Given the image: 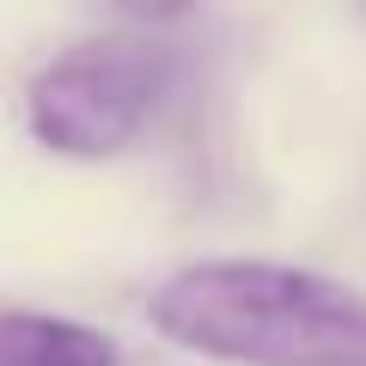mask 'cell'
I'll use <instances>...</instances> for the list:
<instances>
[{
  "mask_svg": "<svg viewBox=\"0 0 366 366\" xmlns=\"http://www.w3.org/2000/svg\"><path fill=\"white\" fill-rule=\"evenodd\" d=\"M177 92V49L153 31H110L61 49L25 92V117L49 153L110 159L159 122Z\"/></svg>",
  "mask_w": 366,
  "mask_h": 366,
  "instance_id": "obj_2",
  "label": "cell"
},
{
  "mask_svg": "<svg viewBox=\"0 0 366 366\" xmlns=\"http://www.w3.org/2000/svg\"><path fill=\"white\" fill-rule=\"evenodd\" d=\"M147 324L226 366H366V293L300 262H189L153 287Z\"/></svg>",
  "mask_w": 366,
  "mask_h": 366,
  "instance_id": "obj_1",
  "label": "cell"
},
{
  "mask_svg": "<svg viewBox=\"0 0 366 366\" xmlns=\"http://www.w3.org/2000/svg\"><path fill=\"white\" fill-rule=\"evenodd\" d=\"M0 366H122V354L92 324H74L55 312H6L0 317Z\"/></svg>",
  "mask_w": 366,
  "mask_h": 366,
  "instance_id": "obj_3",
  "label": "cell"
},
{
  "mask_svg": "<svg viewBox=\"0 0 366 366\" xmlns=\"http://www.w3.org/2000/svg\"><path fill=\"white\" fill-rule=\"evenodd\" d=\"M104 6H117L122 19H134V25H165V19L189 13L196 0H104Z\"/></svg>",
  "mask_w": 366,
  "mask_h": 366,
  "instance_id": "obj_4",
  "label": "cell"
}]
</instances>
